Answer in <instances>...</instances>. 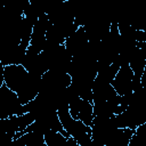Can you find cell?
<instances>
[{"mask_svg":"<svg viewBox=\"0 0 146 146\" xmlns=\"http://www.w3.org/2000/svg\"><path fill=\"white\" fill-rule=\"evenodd\" d=\"M133 78L135 74L129 64L122 65L112 81V86L119 96H125L133 92Z\"/></svg>","mask_w":146,"mask_h":146,"instance_id":"6da1fadb","label":"cell"},{"mask_svg":"<svg viewBox=\"0 0 146 146\" xmlns=\"http://www.w3.org/2000/svg\"><path fill=\"white\" fill-rule=\"evenodd\" d=\"M140 82H141V87H143L144 91L146 92V67H145V70H144L143 74H141V78H140Z\"/></svg>","mask_w":146,"mask_h":146,"instance_id":"7a4b0ae2","label":"cell"}]
</instances>
